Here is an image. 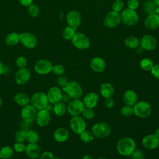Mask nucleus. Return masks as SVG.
<instances>
[{
  "label": "nucleus",
  "instance_id": "1",
  "mask_svg": "<svg viewBox=\"0 0 159 159\" xmlns=\"http://www.w3.org/2000/svg\"><path fill=\"white\" fill-rule=\"evenodd\" d=\"M135 148V142L130 137H124L121 138L118 140L116 145L117 152L124 157L130 156Z\"/></svg>",
  "mask_w": 159,
  "mask_h": 159
},
{
  "label": "nucleus",
  "instance_id": "2",
  "mask_svg": "<svg viewBox=\"0 0 159 159\" xmlns=\"http://www.w3.org/2000/svg\"><path fill=\"white\" fill-rule=\"evenodd\" d=\"M134 114L142 119L148 117L152 113V106L150 104L145 101H137L133 106Z\"/></svg>",
  "mask_w": 159,
  "mask_h": 159
},
{
  "label": "nucleus",
  "instance_id": "3",
  "mask_svg": "<svg viewBox=\"0 0 159 159\" xmlns=\"http://www.w3.org/2000/svg\"><path fill=\"white\" fill-rule=\"evenodd\" d=\"M62 91L70 96L71 99H80L83 94V89L81 85L75 81H70L61 88Z\"/></svg>",
  "mask_w": 159,
  "mask_h": 159
},
{
  "label": "nucleus",
  "instance_id": "4",
  "mask_svg": "<svg viewBox=\"0 0 159 159\" xmlns=\"http://www.w3.org/2000/svg\"><path fill=\"white\" fill-rule=\"evenodd\" d=\"M48 103L47 94L43 92H36L30 97V104L37 110L46 109Z\"/></svg>",
  "mask_w": 159,
  "mask_h": 159
},
{
  "label": "nucleus",
  "instance_id": "5",
  "mask_svg": "<svg viewBox=\"0 0 159 159\" xmlns=\"http://www.w3.org/2000/svg\"><path fill=\"white\" fill-rule=\"evenodd\" d=\"M91 131L95 137L103 139L108 137L111 134V127L108 124L101 122L95 124L91 127Z\"/></svg>",
  "mask_w": 159,
  "mask_h": 159
},
{
  "label": "nucleus",
  "instance_id": "6",
  "mask_svg": "<svg viewBox=\"0 0 159 159\" xmlns=\"http://www.w3.org/2000/svg\"><path fill=\"white\" fill-rule=\"evenodd\" d=\"M120 20L125 25L132 26L135 25L139 21V16L135 10L125 9L120 14Z\"/></svg>",
  "mask_w": 159,
  "mask_h": 159
},
{
  "label": "nucleus",
  "instance_id": "7",
  "mask_svg": "<svg viewBox=\"0 0 159 159\" xmlns=\"http://www.w3.org/2000/svg\"><path fill=\"white\" fill-rule=\"evenodd\" d=\"M70 127L74 133L80 135L86 129V122L82 116H72L70 120Z\"/></svg>",
  "mask_w": 159,
  "mask_h": 159
},
{
  "label": "nucleus",
  "instance_id": "8",
  "mask_svg": "<svg viewBox=\"0 0 159 159\" xmlns=\"http://www.w3.org/2000/svg\"><path fill=\"white\" fill-rule=\"evenodd\" d=\"M84 107V103L80 99H71L66 106L67 112L71 116H80Z\"/></svg>",
  "mask_w": 159,
  "mask_h": 159
},
{
  "label": "nucleus",
  "instance_id": "9",
  "mask_svg": "<svg viewBox=\"0 0 159 159\" xmlns=\"http://www.w3.org/2000/svg\"><path fill=\"white\" fill-rule=\"evenodd\" d=\"M38 110L31 104H29L22 107L20 116L24 122L26 123H32L35 120Z\"/></svg>",
  "mask_w": 159,
  "mask_h": 159
},
{
  "label": "nucleus",
  "instance_id": "10",
  "mask_svg": "<svg viewBox=\"0 0 159 159\" xmlns=\"http://www.w3.org/2000/svg\"><path fill=\"white\" fill-rule=\"evenodd\" d=\"M71 40L73 45L79 50H86L90 45V41L88 37L81 32L75 33Z\"/></svg>",
  "mask_w": 159,
  "mask_h": 159
},
{
  "label": "nucleus",
  "instance_id": "11",
  "mask_svg": "<svg viewBox=\"0 0 159 159\" xmlns=\"http://www.w3.org/2000/svg\"><path fill=\"white\" fill-rule=\"evenodd\" d=\"M20 42L24 47L32 49L37 45V39L36 36L30 32H23L20 34Z\"/></svg>",
  "mask_w": 159,
  "mask_h": 159
},
{
  "label": "nucleus",
  "instance_id": "12",
  "mask_svg": "<svg viewBox=\"0 0 159 159\" xmlns=\"http://www.w3.org/2000/svg\"><path fill=\"white\" fill-rule=\"evenodd\" d=\"M52 63L47 59H40L38 60L34 65L35 71L41 75L48 74L52 71Z\"/></svg>",
  "mask_w": 159,
  "mask_h": 159
},
{
  "label": "nucleus",
  "instance_id": "13",
  "mask_svg": "<svg viewBox=\"0 0 159 159\" xmlns=\"http://www.w3.org/2000/svg\"><path fill=\"white\" fill-rule=\"evenodd\" d=\"M120 22V14L114 11L108 12L104 19V24L108 28H114L117 26Z\"/></svg>",
  "mask_w": 159,
  "mask_h": 159
},
{
  "label": "nucleus",
  "instance_id": "14",
  "mask_svg": "<svg viewBox=\"0 0 159 159\" xmlns=\"http://www.w3.org/2000/svg\"><path fill=\"white\" fill-rule=\"evenodd\" d=\"M140 44L143 50L152 51L157 48V39L152 35L147 34L141 38L140 40Z\"/></svg>",
  "mask_w": 159,
  "mask_h": 159
},
{
  "label": "nucleus",
  "instance_id": "15",
  "mask_svg": "<svg viewBox=\"0 0 159 159\" xmlns=\"http://www.w3.org/2000/svg\"><path fill=\"white\" fill-rule=\"evenodd\" d=\"M31 76L29 69L25 68H19L15 74L14 80L16 83L19 85H24L29 82Z\"/></svg>",
  "mask_w": 159,
  "mask_h": 159
},
{
  "label": "nucleus",
  "instance_id": "16",
  "mask_svg": "<svg viewBox=\"0 0 159 159\" xmlns=\"http://www.w3.org/2000/svg\"><path fill=\"white\" fill-rule=\"evenodd\" d=\"M35 120L40 127L47 126L50 121V111L46 109L38 110Z\"/></svg>",
  "mask_w": 159,
  "mask_h": 159
},
{
  "label": "nucleus",
  "instance_id": "17",
  "mask_svg": "<svg viewBox=\"0 0 159 159\" xmlns=\"http://www.w3.org/2000/svg\"><path fill=\"white\" fill-rule=\"evenodd\" d=\"M62 95V90L58 86L51 87L47 93V96L49 103L55 104L60 101H61Z\"/></svg>",
  "mask_w": 159,
  "mask_h": 159
},
{
  "label": "nucleus",
  "instance_id": "18",
  "mask_svg": "<svg viewBox=\"0 0 159 159\" xmlns=\"http://www.w3.org/2000/svg\"><path fill=\"white\" fill-rule=\"evenodd\" d=\"M142 144L148 150H153L159 146V139L154 134H149L142 139Z\"/></svg>",
  "mask_w": 159,
  "mask_h": 159
},
{
  "label": "nucleus",
  "instance_id": "19",
  "mask_svg": "<svg viewBox=\"0 0 159 159\" xmlns=\"http://www.w3.org/2000/svg\"><path fill=\"white\" fill-rule=\"evenodd\" d=\"M66 22L70 26L76 29L81 22V14L77 11H70L66 15Z\"/></svg>",
  "mask_w": 159,
  "mask_h": 159
},
{
  "label": "nucleus",
  "instance_id": "20",
  "mask_svg": "<svg viewBox=\"0 0 159 159\" xmlns=\"http://www.w3.org/2000/svg\"><path fill=\"white\" fill-rule=\"evenodd\" d=\"M90 67L93 71L96 73H102L106 69V62L101 57H94L91 61L89 63Z\"/></svg>",
  "mask_w": 159,
  "mask_h": 159
},
{
  "label": "nucleus",
  "instance_id": "21",
  "mask_svg": "<svg viewBox=\"0 0 159 159\" xmlns=\"http://www.w3.org/2000/svg\"><path fill=\"white\" fill-rule=\"evenodd\" d=\"M25 152L27 157L32 159L39 158L42 153L41 148L37 143H29L26 145Z\"/></svg>",
  "mask_w": 159,
  "mask_h": 159
},
{
  "label": "nucleus",
  "instance_id": "22",
  "mask_svg": "<svg viewBox=\"0 0 159 159\" xmlns=\"http://www.w3.org/2000/svg\"><path fill=\"white\" fill-rule=\"evenodd\" d=\"M122 99L125 104L133 106L138 101V96L135 91L127 89L124 93Z\"/></svg>",
  "mask_w": 159,
  "mask_h": 159
},
{
  "label": "nucleus",
  "instance_id": "23",
  "mask_svg": "<svg viewBox=\"0 0 159 159\" xmlns=\"http://www.w3.org/2000/svg\"><path fill=\"white\" fill-rule=\"evenodd\" d=\"M98 95L96 93L89 92L84 96L83 102L85 107L94 108L98 104Z\"/></svg>",
  "mask_w": 159,
  "mask_h": 159
},
{
  "label": "nucleus",
  "instance_id": "24",
  "mask_svg": "<svg viewBox=\"0 0 159 159\" xmlns=\"http://www.w3.org/2000/svg\"><path fill=\"white\" fill-rule=\"evenodd\" d=\"M144 25L146 28L153 30L159 27V16L158 14L148 15L144 21Z\"/></svg>",
  "mask_w": 159,
  "mask_h": 159
},
{
  "label": "nucleus",
  "instance_id": "25",
  "mask_svg": "<svg viewBox=\"0 0 159 159\" xmlns=\"http://www.w3.org/2000/svg\"><path fill=\"white\" fill-rule=\"evenodd\" d=\"M69 135L68 130L66 128L62 127L57 128L53 133V137L55 140L60 143L66 142L68 139Z\"/></svg>",
  "mask_w": 159,
  "mask_h": 159
},
{
  "label": "nucleus",
  "instance_id": "26",
  "mask_svg": "<svg viewBox=\"0 0 159 159\" xmlns=\"http://www.w3.org/2000/svg\"><path fill=\"white\" fill-rule=\"evenodd\" d=\"M100 94L104 98H111L114 94V88L112 84L109 83H102L99 88Z\"/></svg>",
  "mask_w": 159,
  "mask_h": 159
},
{
  "label": "nucleus",
  "instance_id": "27",
  "mask_svg": "<svg viewBox=\"0 0 159 159\" xmlns=\"http://www.w3.org/2000/svg\"><path fill=\"white\" fill-rule=\"evenodd\" d=\"M14 102L19 106H25L30 102V98L24 93H18L14 96Z\"/></svg>",
  "mask_w": 159,
  "mask_h": 159
},
{
  "label": "nucleus",
  "instance_id": "28",
  "mask_svg": "<svg viewBox=\"0 0 159 159\" xmlns=\"http://www.w3.org/2000/svg\"><path fill=\"white\" fill-rule=\"evenodd\" d=\"M20 42V34L17 32L9 33L5 37V43L8 46H15Z\"/></svg>",
  "mask_w": 159,
  "mask_h": 159
},
{
  "label": "nucleus",
  "instance_id": "29",
  "mask_svg": "<svg viewBox=\"0 0 159 159\" xmlns=\"http://www.w3.org/2000/svg\"><path fill=\"white\" fill-rule=\"evenodd\" d=\"M52 109L54 114L57 116H62L67 111L66 104L61 101L55 104L52 107Z\"/></svg>",
  "mask_w": 159,
  "mask_h": 159
},
{
  "label": "nucleus",
  "instance_id": "30",
  "mask_svg": "<svg viewBox=\"0 0 159 159\" xmlns=\"http://www.w3.org/2000/svg\"><path fill=\"white\" fill-rule=\"evenodd\" d=\"M158 6L155 4L153 0H147L143 4V9L148 15L157 14Z\"/></svg>",
  "mask_w": 159,
  "mask_h": 159
},
{
  "label": "nucleus",
  "instance_id": "31",
  "mask_svg": "<svg viewBox=\"0 0 159 159\" xmlns=\"http://www.w3.org/2000/svg\"><path fill=\"white\" fill-rule=\"evenodd\" d=\"M13 154V148L9 146H4L0 149L1 159H9L12 157Z\"/></svg>",
  "mask_w": 159,
  "mask_h": 159
},
{
  "label": "nucleus",
  "instance_id": "32",
  "mask_svg": "<svg viewBox=\"0 0 159 159\" xmlns=\"http://www.w3.org/2000/svg\"><path fill=\"white\" fill-rule=\"evenodd\" d=\"M124 43L128 48L131 49H135L139 45L140 41L135 36H129L125 39Z\"/></svg>",
  "mask_w": 159,
  "mask_h": 159
},
{
  "label": "nucleus",
  "instance_id": "33",
  "mask_svg": "<svg viewBox=\"0 0 159 159\" xmlns=\"http://www.w3.org/2000/svg\"><path fill=\"white\" fill-rule=\"evenodd\" d=\"M80 137L82 142L86 143L91 142L94 139L95 137L92 131L86 129L80 134Z\"/></svg>",
  "mask_w": 159,
  "mask_h": 159
},
{
  "label": "nucleus",
  "instance_id": "34",
  "mask_svg": "<svg viewBox=\"0 0 159 159\" xmlns=\"http://www.w3.org/2000/svg\"><path fill=\"white\" fill-rule=\"evenodd\" d=\"M39 136L38 133L34 130H30L27 131L26 141L29 143H37L39 141Z\"/></svg>",
  "mask_w": 159,
  "mask_h": 159
},
{
  "label": "nucleus",
  "instance_id": "35",
  "mask_svg": "<svg viewBox=\"0 0 159 159\" xmlns=\"http://www.w3.org/2000/svg\"><path fill=\"white\" fill-rule=\"evenodd\" d=\"M154 64L152 59L149 58H143L140 62V68L146 71H149L152 70V67L153 66Z\"/></svg>",
  "mask_w": 159,
  "mask_h": 159
},
{
  "label": "nucleus",
  "instance_id": "36",
  "mask_svg": "<svg viewBox=\"0 0 159 159\" xmlns=\"http://www.w3.org/2000/svg\"><path fill=\"white\" fill-rule=\"evenodd\" d=\"M75 33V29L68 25L63 30L62 37L65 40H71Z\"/></svg>",
  "mask_w": 159,
  "mask_h": 159
},
{
  "label": "nucleus",
  "instance_id": "37",
  "mask_svg": "<svg viewBox=\"0 0 159 159\" xmlns=\"http://www.w3.org/2000/svg\"><path fill=\"white\" fill-rule=\"evenodd\" d=\"M27 12L30 16L32 17H36L40 13V9L37 4H32L27 7Z\"/></svg>",
  "mask_w": 159,
  "mask_h": 159
},
{
  "label": "nucleus",
  "instance_id": "38",
  "mask_svg": "<svg viewBox=\"0 0 159 159\" xmlns=\"http://www.w3.org/2000/svg\"><path fill=\"white\" fill-rule=\"evenodd\" d=\"M81 114L84 119L90 120V119H92L94 117L95 113H94V111L93 108L85 107L84 108Z\"/></svg>",
  "mask_w": 159,
  "mask_h": 159
},
{
  "label": "nucleus",
  "instance_id": "39",
  "mask_svg": "<svg viewBox=\"0 0 159 159\" xmlns=\"http://www.w3.org/2000/svg\"><path fill=\"white\" fill-rule=\"evenodd\" d=\"M27 130H21L17 131L14 135V139L16 142H23L26 141Z\"/></svg>",
  "mask_w": 159,
  "mask_h": 159
},
{
  "label": "nucleus",
  "instance_id": "40",
  "mask_svg": "<svg viewBox=\"0 0 159 159\" xmlns=\"http://www.w3.org/2000/svg\"><path fill=\"white\" fill-rule=\"evenodd\" d=\"M120 114L125 117H129L134 114L133 106L125 104L120 109Z\"/></svg>",
  "mask_w": 159,
  "mask_h": 159
},
{
  "label": "nucleus",
  "instance_id": "41",
  "mask_svg": "<svg viewBox=\"0 0 159 159\" xmlns=\"http://www.w3.org/2000/svg\"><path fill=\"white\" fill-rule=\"evenodd\" d=\"M54 75L60 76H62L65 71V67L60 64H57L55 65L52 66V71H51Z\"/></svg>",
  "mask_w": 159,
  "mask_h": 159
},
{
  "label": "nucleus",
  "instance_id": "42",
  "mask_svg": "<svg viewBox=\"0 0 159 159\" xmlns=\"http://www.w3.org/2000/svg\"><path fill=\"white\" fill-rule=\"evenodd\" d=\"M124 7V2L122 0H114L112 4V11L117 12L122 11Z\"/></svg>",
  "mask_w": 159,
  "mask_h": 159
},
{
  "label": "nucleus",
  "instance_id": "43",
  "mask_svg": "<svg viewBox=\"0 0 159 159\" xmlns=\"http://www.w3.org/2000/svg\"><path fill=\"white\" fill-rule=\"evenodd\" d=\"M16 64L19 68H25L27 65V60L24 56H20L17 58L16 60Z\"/></svg>",
  "mask_w": 159,
  "mask_h": 159
},
{
  "label": "nucleus",
  "instance_id": "44",
  "mask_svg": "<svg viewBox=\"0 0 159 159\" xmlns=\"http://www.w3.org/2000/svg\"><path fill=\"white\" fill-rule=\"evenodd\" d=\"M13 150L17 153H22L25 151L26 145L23 142H15L12 147Z\"/></svg>",
  "mask_w": 159,
  "mask_h": 159
},
{
  "label": "nucleus",
  "instance_id": "45",
  "mask_svg": "<svg viewBox=\"0 0 159 159\" xmlns=\"http://www.w3.org/2000/svg\"><path fill=\"white\" fill-rule=\"evenodd\" d=\"M132 159H144L145 154L140 149H135V150L130 155Z\"/></svg>",
  "mask_w": 159,
  "mask_h": 159
},
{
  "label": "nucleus",
  "instance_id": "46",
  "mask_svg": "<svg viewBox=\"0 0 159 159\" xmlns=\"http://www.w3.org/2000/svg\"><path fill=\"white\" fill-rule=\"evenodd\" d=\"M69 82L68 79L63 76H58L56 80V83L58 87H61V88L65 87L67 83Z\"/></svg>",
  "mask_w": 159,
  "mask_h": 159
},
{
  "label": "nucleus",
  "instance_id": "47",
  "mask_svg": "<svg viewBox=\"0 0 159 159\" xmlns=\"http://www.w3.org/2000/svg\"><path fill=\"white\" fill-rule=\"evenodd\" d=\"M127 4L129 9L135 10L139 6V0H128Z\"/></svg>",
  "mask_w": 159,
  "mask_h": 159
},
{
  "label": "nucleus",
  "instance_id": "48",
  "mask_svg": "<svg viewBox=\"0 0 159 159\" xmlns=\"http://www.w3.org/2000/svg\"><path fill=\"white\" fill-rule=\"evenodd\" d=\"M55 157L53 153L50 151H45L41 153L39 158L40 159H53Z\"/></svg>",
  "mask_w": 159,
  "mask_h": 159
},
{
  "label": "nucleus",
  "instance_id": "49",
  "mask_svg": "<svg viewBox=\"0 0 159 159\" xmlns=\"http://www.w3.org/2000/svg\"><path fill=\"white\" fill-rule=\"evenodd\" d=\"M150 72L154 78L159 80V63L154 65Z\"/></svg>",
  "mask_w": 159,
  "mask_h": 159
},
{
  "label": "nucleus",
  "instance_id": "50",
  "mask_svg": "<svg viewBox=\"0 0 159 159\" xmlns=\"http://www.w3.org/2000/svg\"><path fill=\"white\" fill-rule=\"evenodd\" d=\"M104 105H105V106L107 108H109V109L112 108L114 106V101L112 98V97L105 98Z\"/></svg>",
  "mask_w": 159,
  "mask_h": 159
},
{
  "label": "nucleus",
  "instance_id": "51",
  "mask_svg": "<svg viewBox=\"0 0 159 159\" xmlns=\"http://www.w3.org/2000/svg\"><path fill=\"white\" fill-rule=\"evenodd\" d=\"M71 98L66 93H62L61 98V102H63L66 104H68L71 101Z\"/></svg>",
  "mask_w": 159,
  "mask_h": 159
},
{
  "label": "nucleus",
  "instance_id": "52",
  "mask_svg": "<svg viewBox=\"0 0 159 159\" xmlns=\"http://www.w3.org/2000/svg\"><path fill=\"white\" fill-rule=\"evenodd\" d=\"M18 2L23 6L28 7L33 4V0H17Z\"/></svg>",
  "mask_w": 159,
  "mask_h": 159
},
{
  "label": "nucleus",
  "instance_id": "53",
  "mask_svg": "<svg viewBox=\"0 0 159 159\" xmlns=\"http://www.w3.org/2000/svg\"><path fill=\"white\" fill-rule=\"evenodd\" d=\"M81 159H93V158L90 155H88V154H86V155H84Z\"/></svg>",
  "mask_w": 159,
  "mask_h": 159
},
{
  "label": "nucleus",
  "instance_id": "54",
  "mask_svg": "<svg viewBox=\"0 0 159 159\" xmlns=\"http://www.w3.org/2000/svg\"><path fill=\"white\" fill-rule=\"evenodd\" d=\"M3 71H4V66L1 61L0 60V75H1L3 73Z\"/></svg>",
  "mask_w": 159,
  "mask_h": 159
},
{
  "label": "nucleus",
  "instance_id": "55",
  "mask_svg": "<svg viewBox=\"0 0 159 159\" xmlns=\"http://www.w3.org/2000/svg\"><path fill=\"white\" fill-rule=\"evenodd\" d=\"M154 135H155L157 138H158V139H159V128H158V129H157L155 131Z\"/></svg>",
  "mask_w": 159,
  "mask_h": 159
},
{
  "label": "nucleus",
  "instance_id": "56",
  "mask_svg": "<svg viewBox=\"0 0 159 159\" xmlns=\"http://www.w3.org/2000/svg\"><path fill=\"white\" fill-rule=\"evenodd\" d=\"M153 2H155V4L158 6L159 7V0H153Z\"/></svg>",
  "mask_w": 159,
  "mask_h": 159
},
{
  "label": "nucleus",
  "instance_id": "57",
  "mask_svg": "<svg viewBox=\"0 0 159 159\" xmlns=\"http://www.w3.org/2000/svg\"><path fill=\"white\" fill-rule=\"evenodd\" d=\"M2 99H1V98H0V107H1V106H2Z\"/></svg>",
  "mask_w": 159,
  "mask_h": 159
},
{
  "label": "nucleus",
  "instance_id": "58",
  "mask_svg": "<svg viewBox=\"0 0 159 159\" xmlns=\"http://www.w3.org/2000/svg\"><path fill=\"white\" fill-rule=\"evenodd\" d=\"M53 159H61V158H60V157H54Z\"/></svg>",
  "mask_w": 159,
  "mask_h": 159
},
{
  "label": "nucleus",
  "instance_id": "59",
  "mask_svg": "<svg viewBox=\"0 0 159 159\" xmlns=\"http://www.w3.org/2000/svg\"><path fill=\"white\" fill-rule=\"evenodd\" d=\"M158 13H159V7H158L157 10V14H158Z\"/></svg>",
  "mask_w": 159,
  "mask_h": 159
},
{
  "label": "nucleus",
  "instance_id": "60",
  "mask_svg": "<svg viewBox=\"0 0 159 159\" xmlns=\"http://www.w3.org/2000/svg\"><path fill=\"white\" fill-rule=\"evenodd\" d=\"M97 159H106V158H97Z\"/></svg>",
  "mask_w": 159,
  "mask_h": 159
},
{
  "label": "nucleus",
  "instance_id": "61",
  "mask_svg": "<svg viewBox=\"0 0 159 159\" xmlns=\"http://www.w3.org/2000/svg\"><path fill=\"white\" fill-rule=\"evenodd\" d=\"M158 147H159V146H158Z\"/></svg>",
  "mask_w": 159,
  "mask_h": 159
},
{
  "label": "nucleus",
  "instance_id": "62",
  "mask_svg": "<svg viewBox=\"0 0 159 159\" xmlns=\"http://www.w3.org/2000/svg\"><path fill=\"white\" fill-rule=\"evenodd\" d=\"M0 159H1V158H0Z\"/></svg>",
  "mask_w": 159,
  "mask_h": 159
}]
</instances>
